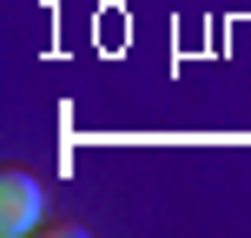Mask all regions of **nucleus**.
Returning a JSON list of instances; mask_svg holds the SVG:
<instances>
[{
  "mask_svg": "<svg viewBox=\"0 0 251 238\" xmlns=\"http://www.w3.org/2000/svg\"><path fill=\"white\" fill-rule=\"evenodd\" d=\"M40 212H47L40 179L20 172V165H7V172H0V232H7V238H26V232L40 225Z\"/></svg>",
  "mask_w": 251,
  "mask_h": 238,
  "instance_id": "1",
  "label": "nucleus"
}]
</instances>
